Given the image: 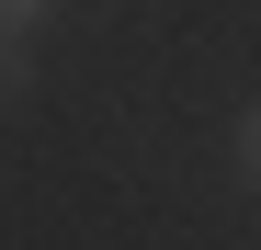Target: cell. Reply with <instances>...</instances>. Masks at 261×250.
Instances as JSON below:
<instances>
[{
	"label": "cell",
	"mask_w": 261,
	"mask_h": 250,
	"mask_svg": "<svg viewBox=\"0 0 261 250\" xmlns=\"http://www.w3.org/2000/svg\"><path fill=\"white\" fill-rule=\"evenodd\" d=\"M23 80H34V57H23V34H0V103H12Z\"/></svg>",
	"instance_id": "3957f363"
},
{
	"label": "cell",
	"mask_w": 261,
	"mask_h": 250,
	"mask_svg": "<svg viewBox=\"0 0 261 250\" xmlns=\"http://www.w3.org/2000/svg\"><path fill=\"white\" fill-rule=\"evenodd\" d=\"M227 159H239V182L261 193V103H239V125H227Z\"/></svg>",
	"instance_id": "6da1fadb"
},
{
	"label": "cell",
	"mask_w": 261,
	"mask_h": 250,
	"mask_svg": "<svg viewBox=\"0 0 261 250\" xmlns=\"http://www.w3.org/2000/svg\"><path fill=\"white\" fill-rule=\"evenodd\" d=\"M57 12H68V0H0V34H46Z\"/></svg>",
	"instance_id": "7a4b0ae2"
}]
</instances>
